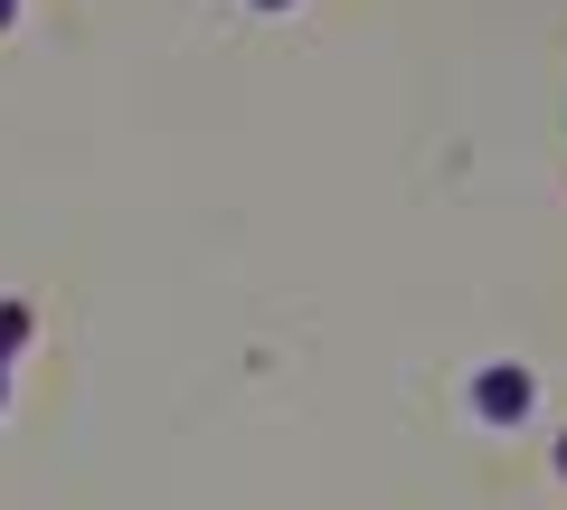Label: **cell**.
Masks as SVG:
<instances>
[{
	"mask_svg": "<svg viewBox=\"0 0 567 510\" xmlns=\"http://www.w3.org/2000/svg\"><path fill=\"white\" fill-rule=\"evenodd\" d=\"M539 407V378H529V368H483V378H473V416H483V426H520V416Z\"/></svg>",
	"mask_w": 567,
	"mask_h": 510,
	"instance_id": "cell-1",
	"label": "cell"
},
{
	"mask_svg": "<svg viewBox=\"0 0 567 510\" xmlns=\"http://www.w3.org/2000/svg\"><path fill=\"white\" fill-rule=\"evenodd\" d=\"M10 10H20V0H0V29H10Z\"/></svg>",
	"mask_w": 567,
	"mask_h": 510,
	"instance_id": "cell-2",
	"label": "cell"
},
{
	"mask_svg": "<svg viewBox=\"0 0 567 510\" xmlns=\"http://www.w3.org/2000/svg\"><path fill=\"white\" fill-rule=\"evenodd\" d=\"M558 464H567V445H558Z\"/></svg>",
	"mask_w": 567,
	"mask_h": 510,
	"instance_id": "cell-3",
	"label": "cell"
}]
</instances>
